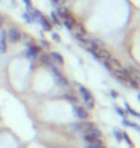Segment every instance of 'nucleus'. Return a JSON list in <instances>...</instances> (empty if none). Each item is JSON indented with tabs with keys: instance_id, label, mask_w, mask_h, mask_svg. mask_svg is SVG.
<instances>
[{
	"instance_id": "f257e3e1",
	"label": "nucleus",
	"mask_w": 140,
	"mask_h": 148,
	"mask_svg": "<svg viewBox=\"0 0 140 148\" xmlns=\"http://www.w3.org/2000/svg\"><path fill=\"white\" fill-rule=\"evenodd\" d=\"M79 92L82 94L83 97V101H84V105H86L87 109H94V105H95V101H94V97L91 94L90 91L84 88L83 86H79Z\"/></svg>"
},
{
	"instance_id": "f03ea898",
	"label": "nucleus",
	"mask_w": 140,
	"mask_h": 148,
	"mask_svg": "<svg viewBox=\"0 0 140 148\" xmlns=\"http://www.w3.org/2000/svg\"><path fill=\"white\" fill-rule=\"evenodd\" d=\"M72 128H73L75 130H78V132H82L83 135H86V133H89L90 130L94 129L95 125L93 124V122L82 121V122H79V124H75V125H72Z\"/></svg>"
},
{
	"instance_id": "7ed1b4c3",
	"label": "nucleus",
	"mask_w": 140,
	"mask_h": 148,
	"mask_svg": "<svg viewBox=\"0 0 140 148\" xmlns=\"http://www.w3.org/2000/svg\"><path fill=\"white\" fill-rule=\"evenodd\" d=\"M7 38H8V41L12 42V44L19 42V41L22 40V33H21V30L16 29V27H11L8 32H7Z\"/></svg>"
},
{
	"instance_id": "20e7f679",
	"label": "nucleus",
	"mask_w": 140,
	"mask_h": 148,
	"mask_svg": "<svg viewBox=\"0 0 140 148\" xmlns=\"http://www.w3.org/2000/svg\"><path fill=\"white\" fill-rule=\"evenodd\" d=\"M50 69H52V72H53L54 73V77H56V82H57V83H59L60 86H68V82H67V79H65V77L63 76V75H61V73H60L59 71H57V69H56V67H50Z\"/></svg>"
},
{
	"instance_id": "39448f33",
	"label": "nucleus",
	"mask_w": 140,
	"mask_h": 148,
	"mask_svg": "<svg viewBox=\"0 0 140 148\" xmlns=\"http://www.w3.org/2000/svg\"><path fill=\"white\" fill-rule=\"evenodd\" d=\"M75 114L79 120H87L89 118V112L84 109V106H75Z\"/></svg>"
},
{
	"instance_id": "423d86ee",
	"label": "nucleus",
	"mask_w": 140,
	"mask_h": 148,
	"mask_svg": "<svg viewBox=\"0 0 140 148\" xmlns=\"http://www.w3.org/2000/svg\"><path fill=\"white\" fill-rule=\"evenodd\" d=\"M7 50V32H0V53H5Z\"/></svg>"
},
{
	"instance_id": "0eeeda50",
	"label": "nucleus",
	"mask_w": 140,
	"mask_h": 148,
	"mask_svg": "<svg viewBox=\"0 0 140 148\" xmlns=\"http://www.w3.org/2000/svg\"><path fill=\"white\" fill-rule=\"evenodd\" d=\"M83 140L86 141L87 144H102V140L100 139V137H95V136H93L91 133H86V135H83Z\"/></svg>"
},
{
	"instance_id": "6e6552de",
	"label": "nucleus",
	"mask_w": 140,
	"mask_h": 148,
	"mask_svg": "<svg viewBox=\"0 0 140 148\" xmlns=\"http://www.w3.org/2000/svg\"><path fill=\"white\" fill-rule=\"evenodd\" d=\"M50 60H52V63H56L59 64V65H63L64 64V60H63V56L60 53H57V52H52V53L49 54Z\"/></svg>"
},
{
	"instance_id": "1a4fd4ad",
	"label": "nucleus",
	"mask_w": 140,
	"mask_h": 148,
	"mask_svg": "<svg viewBox=\"0 0 140 148\" xmlns=\"http://www.w3.org/2000/svg\"><path fill=\"white\" fill-rule=\"evenodd\" d=\"M38 53H40V49L37 46H29L26 52V56L29 58H34L36 56H38Z\"/></svg>"
},
{
	"instance_id": "9d476101",
	"label": "nucleus",
	"mask_w": 140,
	"mask_h": 148,
	"mask_svg": "<svg viewBox=\"0 0 140 148\" xmlns=\"http://www.w3.org/2000/svg\"><path fill=\"white\" fill-rule=\"evenodd\" d=\"M125 112L127 113H129V114H132L133 117H137V118H140V113H137V112H135L133 109L128 105V103H125Z\"/></svg>"
},
{
	"instance_id": "9b49d317",
	"label": "nucleus",
	"mask_w": 140,
	"mask_h": 148,
	"mask_svg": "<svg viewBox=\"0 0 140 148\" xmlns=\"http://www.w3.org/2000/svg\"><path fill=\"white\" fill-rule=\"evenodd\" d=\"M113 135H114V137L117 139L118 143H120V141L122 140V130L117 129V128H114V129H113Z\"/></svg>"
},
{
	"instance_id": "f8f14e48",
	"label": "nucleus",
	"mask_w": 140,
	"mask_h": 148,
	"mask_svg": "<svg viewBox=\"0 0 140 148\" xmlns=\"http://www.w3.org/2000/svg\"><path fill=\"white\" fill-rule=\"evenodd\" d=\"M122 140H125V143L128 144V147H129V148H133V143H132L131 137H129L125 132H122Z\"/></svg>"
},
{
	"instance_id": "ddd939ff",
	"label": "nucleus",
	"mask_w": 140,
	"mask_h": 148,
	"mask_svg": "<svg viewBox=\"0 0 140 148\" xmlns=\"http://www.w3.org/2000/svg\"><path fill=\"white\" fill-rule=\"evenodd\" d=\"M65 98H67L71 103H76L78 102V99L75 98V97H72V95H65Z\"/></svg>"
},
{
	"instance_id": "4468645a",
	"label": "nucleus",
	"mask_w": 140,
	"mask_h": 148,
	"mask_svg": "<svg viewBox=\"0 0 140 148\" xmlns=\"http://www.w3.org/2000/svg\"><path fill=\"white\" fill-rule=\"evenodd\" d=\"M86 148H105V147L102 144H93V145H91V144H87Z\"/></svg>"
},
{
	"instance_id": "2eb2a0df",
	"label": "nucleus",
	"mask_w": 140,
	"mask_h": 148,
	"mask_svg": "<svg viewBox=\"0 0 140 148\" xmlns=\"http://www.w3.org/2000/svg\"><path fill=\"white\" fill-rule=\"evenodd\" d=\"M114 109H116V112H117L118 114H120V116L124 117V114H125V113L122 112V109H121V108H118V106H114Z\"/></svg>"
},
{
	"instance_id": "dca6fc26",
	"label": "nucleus",
	"mask_w": 140,
	"mask_h": 148,
	"mask_svg": "<svg viewBox=\"0 0 140 148\" xmlns=\"http://www.w3.org/2000/svg\"><path fill=\"white\" fill-rule=\"evenodd\" d=\"M50 16H52V19H53V22H56V23H60V22H59V19H57V15H56V14H54V12H52V15H50Z\"/></svg>"
},
{
	"instance_id": "f3484780",
	"label": "nucleus",
	"mask_w": 140,
	"mask_h": 148,
	"mask_svg": "<svg viewBox=\"0 0 140 148\" xmlns=\"http://www.w3.org/2000/svg\"><path fill=\"white\" fill-rule=\"evenodd\" d=\"M52 36H53V40H54V41H57V42H60V38H59V36H57L56 33H53Z\"/></svg>"
},
{
	"instance_id": "a211bd4d",
	"label": "nucleus",
	"mask_w": 140,
	"mask_h": 148,
	"mask_svg": "<svg viewBox=\"0 0 140 148\" xmlns=\"http://www.w3.org/2000/svg\"><path fill=\"white\" fill-rule=\"evenodd\" d=\"M3 22H4V18L0 15V27H1V25H3Z\"/></svg>"
},
{
	"instance_id": "6ab92c4d",
	"label": "nucleus",
	"mask_w": 140,
	"mask_h": 148,
	"mask_svg": "<svg viewBox=\"0 0 140 148\" xmlns=\"http://www.w3.org/2000/svg\"><path fill=\"white\" fill-rule=\"evenodd\" d=\"M137 98H139V101H140V94H139V95H137Z\"/></svg>"
}]
</instances>
